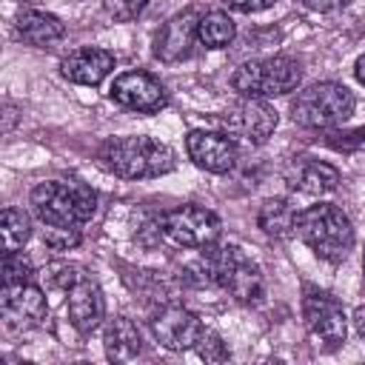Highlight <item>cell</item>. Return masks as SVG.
I'll return each mask as SVG.
<instances>
[{"mask_svg": "<svg viewBox=\"0 0 365 365\" xmlns=\"http://www.w3.org/2000/svg\"><path fill=\"white\" fill-rule=\"evenodd\" d=\"M145 3L148 0H103V9H106L108 17H114L120 23H128V20H134V17L143 14Z\"/></svg>", "mask_w": 365, "mask_h": 365, "instance_id": "4316f807", "label": "cell"}, {"mask_svg": "<svg viewBox=\"0 0 365 365\" xmlns=\"http://www.w3.org/2000/svg\"><path fill=\"white\" fill-rule=\"evenodd\" d=\"M114 68V54L100 46H83L60 60V74L77 86H100Z\"/></svg>", "mask_w": 365, "mask_h": 365, "instance_id": "9a60e30c", "label": "cell"}, {"mask_svg": "<svg viewBox=\"0 0 365 365\" xmlns=\"http://www.w3.org/2000/svg\"><path fill=\"white\" fill-rule=\"evenodd\" d=\"M302 83V66L291 57H262V60H245L231 74V88L242 97H285L297 91Z\"/></svg>", "mask_w": 365, "mask_h": 365, "instance_id": "5b68a950", "label": "cell"}, {"mask_svg": "<svg viewBox=\"0 0 365 365\" xmlns=\"http://www.w3.org/2000/svg\"><path fill=\"white\" fill-rule=\"evenodd\" d=\"M354 74H356V80L365 86V54L356 57V63H354Z\"/></svg>", "mask_w": 365, "mask_h": 365, "instance_id": "f546056e", "label": "cell"}, {"mask_svg": "<svg viewBox=\"0 0 365 365\" xmlns=\"http://www.w3.org/2000/svg\"><path fill=\"white\" fill-rule=\"evenodd\" d=\"M285 182L291 191L308 194V197H322L339 185V171L317 157H294L285 168Z\"/></svg>", "mask_w": 365, "mask_h": 365, "instance_id": "2e32d148", "label": "cell"}, {"mask_svg": "<svg viewBox=\"0 0 365 365\" xmlns=\"http://www.w3.org/2000/svg\"><path fill=\"white\" fill-rule=\"evenodd\" d=\"M151 334L168 351H188L197 348L200 336L205 334V325L194 311L182 305H165L151 317Z\"/></svg>", "mask_w": 365, "mask_h": 365, "instance_id": "7c38bea8", "label": "cell"}, {"mask_svg": "<svg viewBox=\"0 0 365 365\" xmlns=\"http://www.w3.org/2000/svg\"><path fill=\"white\" fill-rule=\"evenodd\" d=\"M325 145L334 148V151H359V148H365V125L362 128H351V131L328 134Z\"/></svg>", "mask_w": 365, "mask_h": 365, "instance_id": "484cf974", "label": "cell"}, {"mask_svg": "<svg viewBox=\"0 0 365 365\" xmlns=\"http://www.w3.org/2000/svg\"><path fill=\"white\" fill-rule=\"evenodd\" d=\"M160 220H163V237L180 248H208L222 234L220 217L211 208H202L194 202L177 205L165 211Z\"/></svg>", "mask_w": 365, "mask_h": 365, "instance_id": "ba28073f", "label": "cell"}, {"mask_svg": "<svg viewBox=\"0 0 365 365\" xmlns=\"http://www.w3.org/2000/svg\"><path fill=\"white\" fill-rule=\"evenodd\" d=\"M185 151L188 160L208 174H228L237 163V140L217 131H188Z\"/></svg>", "mask_w": 365, "mask_h": 365, "instance_id": "4fadbf2b", "label": "cell"}, {"mask_svg": "<svg viewBox=\"0 0 365 365\" xmlns=\"http://www.w3.org/2000/svg\"><path fill=\"white\" fill-rule=\"evenodd\" d=\"M108 97L128 108V111H137V114H154L160 108L168 106V91L165 86L148 74V71H123L120 77H114L111 88H108Z\"/></svg>", "mask_w": 365, "mask_h": 365, "instance_id": "8fae6325", "label": "cell"}, {"mask_svg": "<svg viewBox=\"0 0 365 365\" xmlns=\"http://www.w3.org/2000/svg\"><path fill=\"white\" fill-rule=\"evenodd\" d=\"M202 257L197 262L200 268V282L208 285H220L222 291H228V297L240 305H257L265 297V279L259 265L245 257L242 248L237 245H208L200 248Z\"/></svg>", "mask_w": 365, "mask_h": 365, "instance_id": "6da1fadb", "label": "cell"}, {"mask_svg": "<svg viewBox=\"0 0 365 365\" xmlns=\"http://www.w3.org/2000/svg\"><path fill=\"white\" fill-rule=\"evenodd\" d=\"M356 108L348 86L325 80L302 88L291 103V120L302 128H334L345 123Z\"/></svg>", "mask_w": 365, "mask_h": 365, "instance_id": "8992f818", "label": "cell"}, {"mask_svg": "<svg viewBox=\"0 0 365 365\" xmlns=\"http://www.w3.org/2000/svg\"><path fill=\"white\" fill-rule=\"evenodd\" d=\"M237 37V26L225 11H205L197 23V40L205 48H225Z\"/></svg>", "mask_w": 365, "mask_h": 365, "instance_id": "44dd1931", "label": "cell"}, {"mask_svg": "<svg viewBox=\"0 0 365 365\" xmlns=\"http://www.w3.org/2000/svg\"><path fill=\"white\" fill-rule=\"evenodd\" d=\"M48 314V302L40 285L34 282H17V285H3L0 291V317L3 325L14 334L31 331L43 325Z\"/></svg>", "mask_w": 365, "mask_h": 365, "instance_id": "30bf717a", "label": "cell"}, {"mask_svg": "<svg viewBox=\"0 0 365 365\" xmlns=\"http://www.w3.org/2000/svg\"><path fill=\"white\" fill-rule=\"evenodd\" d=\"M362 282H365V257H362Z\"/></svg>", "mask_w": 365, "mask_h": 365, "instance_id": "1f68e13d", "label": "cell"}, {"mask_svg": "<svg viewBox=\"0 0 365 365\" xmlns=\"http://www.w3.org/2000/svg\"><path fill=\"white\" fill-rule=\"evenodd\" d=\"M228 9L234 11H242V14H254V11H262V9H271L277 0H222Z\"/></svg>", "mask_w": 365, "mask_h": 365, "instance_id": "83f0119b", "label": "cell"}, {"mask_svg": "<svg viewBox=\"0 0 365 365\" xmlns=\"http://www.w3.org/2000/svg\"><path fill=\"white\" fill-rule=\"evenodd\" d=\"M297 220L299 208L288 197H268L257 211V225L274 240H288L291 234H297Z\"/></svg>", "mask_w": 365, "mask_h": 365, "instance_id": "ffe728a7", "label": "cell"}, {"mask_svg": "<svg viewBox=\"0 0 365 365\" xmlns=\"http://www.w3.org/2000/svg\"><path fill=\"white\" fill-rule=\"evenodd\" d=\"M197 354H200L205 362H228V359H231L228 345L220 339V334H214V331H208V328H205V334H202L200 342H197Z\"/></svg>", "mask_w": 365, "mask_h": 365, "instance_id": "d4e9b609", "label": "cell"}, {"mask_svg": "<svg viewBox=\"0 0 365 365\" xmlns=\"http://www.w3.org/2000/svg\"><path fill=\"white\" fill-rule=\"evenodd\" d=\"M14 31L23 43H29L34 48H51L54 43H60L66 37L63 20L48 11H40V9H23L14 20Z\"/></svg>", "mask_w": 365, "mask_h": 365, "instance_id": "ac0fdd59", "label": "cell"}, {"mask_svg": "<svg viewBox=\"0 0 365 365\" xmlns=\"http://www.w3.org/2000/svg\"><path fill=\"white\" fill-rule=\"evenodd\" d=\"M0 237H3V254L17 251L20 245H26V240L31 237V222H29L26 211L3 208V214H0Z\"/></svg>", "mask_w": 365, "mask_h": 365, "instance_id": "7402d4cb", "label": "cell"}, {"mask_svg": "<svg viewBox=\"0 0 365 365\" xmlns=\"http://www.w3.org/2000/svg\"><path fill=\"white\" fill-rule=\"evenodd\" d=\"M299 240L325 262H342L354 248V225L342 208L334 202H317L299 211L297 220Z\"/></svg>", "mask_w": 365, "mask_h": 365, "instance_id": "277c9868", "label": "cell"}, {"mask_svg": "<svg viewBox=\"0 0 365 365\" xmlns=\"http://www.w3.org/2000/svg\"><path fill=\"white\" fill-rule=\"evenodd\" d=\"M83 240L80 228H71V225H46L43 228V245L54 254H63V251H71L77 248Z\"/></svg>", "mask_w": 365, "mask_h": 365, "instance_id": "603a6c76", "label": "cell"}, {"mask_svg": "<svg viewBox=\"0 0 365 365\" xmlns=\"http://www.w3.org/2000/svg\"><path fill=\"white\" fill-rule=\"evenodd\" d=\"M100 165L123 180H148V177H163L174 168V151L145 134H131V137H111L100 145L97 151Z\"/></svg>", "mask_w": 365, "mask_h": 365, "instance_id": "7a4b0ae2", "label": "cell"}, {"mask_svg": "<svg viewBox=\"0 0 365 365\" xmlns=\"http://www.w3.org/2000/svg\"><path fill=\"white\" fill-rule=\"evenodd\" d=\"M200 11L197 9H185L180 14H174L171 20L163 23V29L154 37V57L163 63H180L188 60L194 54V43H197V23H200Z\"/></svg>", "mask_w": 365, "mask_h": 365, "instance_id": "5bb4252c", "label": "cell"}, {"mask_svg": "<svg viewBox=\"0 0 365 365\" xmlns=\"http://www.w3.org/2000/svg\"><path fill=\"white\" fill-rule=\"evenodd\" d=\"M103 348L111 362H131L143 354V336L140 328L128 317H111L103 328Z\"/></svg>", "mask_w": 365, "mask_h": 365, "instance_id": "d6986e66", "label": "cell"}, {"mask_svg": "<svg viewBox=\"0 0 365 365\" xmlns=\"http://www.w3.org/2000/svg\"><path fill=\"white\" fill-rule=\"evenodd\" d=\"M302 319L305 328L311 334V339L322 348V351H336L342 348L345 336H348V319L345 311L339 305V299L322 288L305 285L302 291Z\"/></svg>", "mask_w": 365, "mask_h": 365, "instance_id": "52a82bcc", "label": "cell"}, {"mask_svg": "<svg viewBox=\"0 0 365 365\" xmlns=\"http://www.w3.org/2000/svg\"><path fill=\"white\" fill-rule=\"evenodd\" d=\"M220 123L228 131V137L242 140L248 145H262L274 134L279 117H277L274 106H268L265 100H259V97H240L237 103L228 106V111L220 117Z\"/></svg>", "mask_w": 365, "mask_h": 365, "instance_id": "9c48e42d", "label": "cell"}, {"mask_svg": "<svg viewBox=\"0 0 365 365\" xmlns=\"http://www.w3.org/2000/svg\"><path fill=\"white\" fill-rule=\"evenodd\" d=\"M34 268L29 262L26 254L20 251H9L3 254V285H17V282H31Z\"/></svg>", "mask_w": 365, "mask_h": 365, "instance_id": "cb8c5ba5", "label": "cell"}, {"mask_svg": "<svg viewBox=\"0 0 365 365\" xmlns=\"http://www.w3.org/2000/svg\"><path fill=\"white\" fill-rule=\"evenodd\" d=\"M354 322H356L359 336H365V308H359V311H356V319H354Z\"/></svg>", "mask_w": 365, "mask_h": 365, "instance_id": "4dcf8cb0", "label": "cell"}, {"mask_svg": "<svg viewBox=\"0 0 365 365\" xmlns=\"http://www.w3.org/2000/svg\"><path fill=\"white\" fill-rule=\"evenodd\" d=\"M68 319L80 334H91L100 328V322L106 319V299L103 291L94 279L83 277L68 288Z\"/></svg>", "mask_w": 365, "mask_h": 365, "instance_id": "e0dca14e", "label": "cell"}, {"mask_svg": "<svg viewBox=\"0 0 365 365\" xmlns=\"http://www.w3.org/2000/svg\"><path fill=\"white\" fill-rule=\"evenodd\" d=\"M305 9H311V11H336V9H342L348 0H299Z\"/></svg>", "mask_w": 365, "mask_h": 365, "instance_id": "f1b7e54d", "label": "cell"}, {"mask_svg": "<svg viewBox=\"0 0 365 365\" xmlns=\"http://www.w3.org/2000/svg\"><path fill=\"white\" fill-rule=\"evenodd\" d=\"M31 211L43 225L80 228L97 211V194L80 180H46L31 188Z\"/></svg>", "mask_w": 365, "mask_h": 365, "instance_id": "3957f363", "label": "cell"}]
</instances>
